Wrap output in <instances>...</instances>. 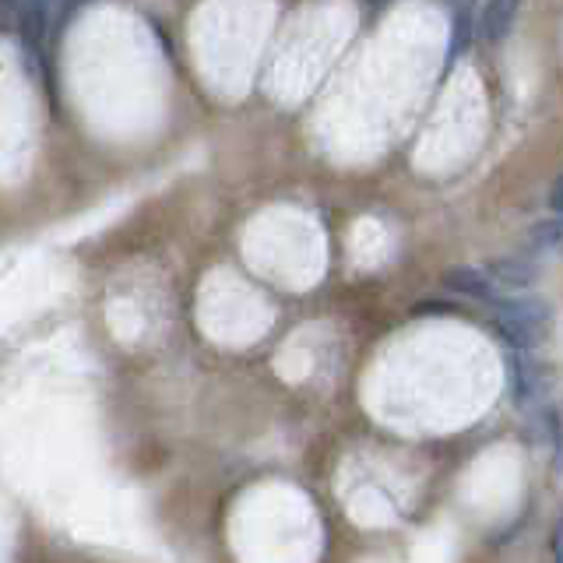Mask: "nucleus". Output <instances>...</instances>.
I'll return each mask as SVG.
<instances>
[{"mask_svg":"<svg viewBox=\"0 0 563 563\" xmlns=\"http://www.w3.org/2000/svg\"><path fill=\"white\" fill-rule=\"evenodd\" d=\"M553 324V310L545 299H532V296H521V299H497L493 303V328H497L500 339L510 349H536L545 334H550Z\"/></svg>","mask_w":563,"mask_h":563,"instance_id":"1","label":"nucleus"},{"mask_svg":"<svg viewBox=\"0 0 563 563\" xmlns=\"http://www.w3.org/2000/svg\"><path fill=\"white\" fill-rule=\"evenodd\" d=\"M507 377H510V398H515L518 409H525V405H532L542 398L545 391V369L525 356V349H515L507 360Z\"/></svg>","mask_w":563,"mask_h":563,"instance_id":"2","label":"nucleus"},{"mask_svg":"<svg viewBox=\"0 0 563 563\" xmlns=\"http://www.w3.org/2000/svg\"><path fill=\"white\" fill-rule=\"evenodd\" d=\"M444 286L451 289V292H457V296H468V299H479V303H497V282H493L489 275H486V268L479 272V268H451L448 275H444Z\"/></svg>","mask_w":563,"mask_h":563,"instance_id":"3","label":"nucleus"},{"mask_svg":"<svg viewBox=\"0 0 563 563\" xmlns=\"http://www.w3.org/2000/svg\"><path fill=\"white\" fill-rule=\"evenodd\" d=\"M521 0H486V8L479 14V40L497 46L500 40H507L510 25H515Z\"/></svg>","mask_w":563,"mask_h":563,"instance_id":"4","label":"nucleus"},{"mask_svg":"<svg viewBox=\"0 0 563 563\" xmlns=\"http://www.w3.org/2000/svg\"><path fill=\"white\" fill-rule=\"evenodd\" d=\"M486 275L497 282V289H528L536 282V264L525 257H493L486 264Z\"/></svg>","mask_w":563,"mask_h":563,"instance_id":"5","label":"nucleus"},{"mask_svg":"<svg viewBox=\"0 0 563 563\" xmlns=\"http://www.w3.org/2000/svg\"><path fill=\"white\" fill-rule=\"evenodd\" d=\"M49 4L53 0H18V14H22V32H25L29 49H35V43H40L46 18H49Z\"/></svg>","mask_w":563,"mask_h":563,"instance_id":"6","label":"nucleus"},{"mask_svg":"<svg viewBox=\"0 0 563 563\" xmlns=\"http://www.w3.org/2000/svg\"><path fill=\"white\" fill-rule=\"evenodd\" d=\"M542 427H545V440H550V462L553 472H563V416L556 405H545L542 409Z\"/></svg>","mask_w":563,"mask_h":563,"instance_id":"7","label":"nucleus"},{"mask_svg":"<svg viewBox=\"0 0 563 563\" xmlns=\"http://www.w3.org/2000/svg\"><path fill=\"white\" fill-rule=\"evenodd\" d=\"M528 243H532L536 251H563V216L560 211H556V219H545L528 229Z\"/></svg>","mask_w":563,"mask_h":563,"instance_id":"8","label":"nucleus"},{"mask_svg":"<svg viewBox=\"0 0 563 563\" xmlns=\"http://www.w3.org/2000/svg\"><path fill=\"white\" fill-rule=\"evenodd\" d=\"M550 553H553V563H563V510L553 521V532H550Z\"/></svg>","mask_w":563,"mask_h":563,"instance_id":"9","label":"nucleus"},{"mask_svg":"<svg viewBox=\"0 0 563 563\" xmlns=\"http://www.w3.org/2000/svg\"><path fill=\"white\" fill-rule=\"evenodd\" d=\"M550 205H553V211H560L563 216V176L553 184V194H550Z\"/></svg>","mask_w":563,"mask_h":563,"instance_id":"10","label":"nucleus"}]
</instances>
